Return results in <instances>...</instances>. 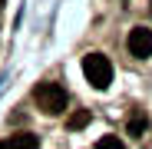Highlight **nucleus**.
<instances>
[{"mask_svg": "<svg viewBox=\"0 0 152 149\" xmlns=\"http://www.w3.org/2000/svg\"><path fill=\"white\" fill-rule=\"evenodd\" d=\"M83 73H86L89 86H96V90H106L113 83V63L103 53H86L83 57Z\"/></svg>", "mask_w": 152, "mask_h": 149, "instance_id": "f03ea898", "label": "nucleus"}, {"mask_svg": "<svg viewBox=\"0 0 152 149\" xmlns=\"http://www.w3.org/2000/svg\"><path fill=\"white\" fill-rule=\"evenodd\" d=\"M126 50L136 60H149L152 57V30L149 27H132L129 37H126Z\"/></svg>", "mask_w": 152, "mask_h": 149, "instance_id": "7ed1b4c3", "label": "nucleus"}, {"mask_svg": "<svg viewBox=\"0 0 152 149\" xmlns=\"http://www.w3.org/2000/svg\"><path fill=\"white\" fill-rule=\"evenodd\" d=\"M149 13H152V4H149Z\"/></svg>", "mask_w": 152, "mask_h": 149, "instance_id": "6e6552de", "label": "nucleus"}, {"mask_svg": "<svg viewBox=\"0 0 152 149\" xmlns=\"http://www.w3.org/2000/svg\"><path fill=\"white\" fill-rule=\"evenodd\" d=\"M0 149H40V139L33 133H17V136L0 142Z\"/></svg>", "mask_w": 152, "mask_h": 149, "instance_id": "20e7f679", "label": "nucleus"}, {"mask_svg": "<svg viewBox=\"0 0 152 149\" xmlns=\"http://www.w3.org/2000/svg\"><path fill=\"white\" fill-rule=\"evenodd\" d=\"M96 149H126V146H122L119 136H103V139L96 142Z\"/></svg>", "mask_w": 152, "mask_h": 149, "instance_id": "0eeeda50", "label": "nucleus"}, {"mask_svg": "<svg viewBox=\"0 0 152 149\" xmlns=\"http://www.w3.org/2000/svg\"><path fill=\"white\" fill-rule=\"evenodd\" d=\"M126 129H129V136H132V139L145 136V129H149V119H145V113H142V109H136V113L129 116V123H126Z\"/></svg>", "mask_w": 152, "mask_h": 149, "instance_id": "39448f33", "label": "nucleus"}, {"mask_svg": "<svg viewBox=\"0 0 152 149\" xmlns=\"http://www.w3.org/2000/svg\"><path fill=\"white\" fill-rule=\"evenodd\" d=\"M33 103H37L46 116H60V113H66L69 96H66V90H63L60 83H37V90H33Z\"/></svg>", "mask_w": 152, "mask_h": 149, "instance_id": "f257e3e1", "label": "nucleus"}, {"mask_svg": "<svg viewBox=\"0 0 152 149\" xmlns=\"http://www.w3.org/2000/svg\"><path fill=\"white\" fill-rule=\"evenodd\" d=\"M89 109H76L69 119H66V129H83V126H89Z\"/></svg>", "mask_w": 152, "mask_h": 149, "instance_id": "423d86ee", "label": "nucleus"}]
</instances>
